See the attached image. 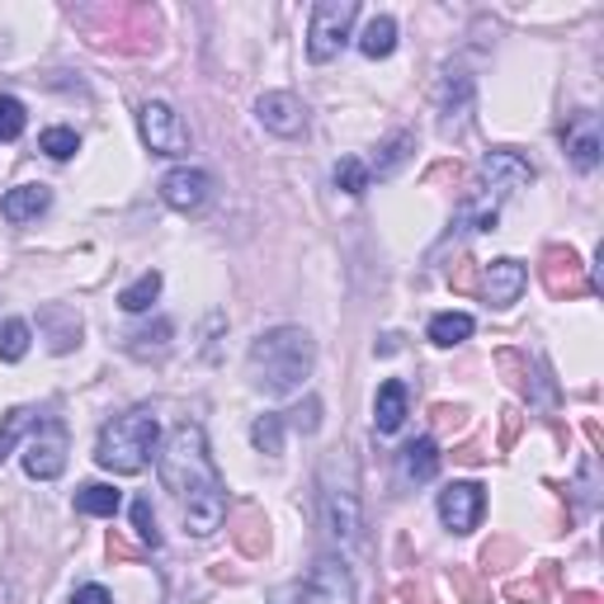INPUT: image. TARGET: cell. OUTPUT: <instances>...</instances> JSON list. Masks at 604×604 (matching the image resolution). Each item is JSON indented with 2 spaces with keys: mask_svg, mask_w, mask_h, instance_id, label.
Masks as SVG:
<instances>
[{
  "mask_svg": "<svg viewBox=\"0 0 604 604\" xmlns=\"http://www.w3.org/2000/svg\"><path fill=\"white\" fill-rule=\"evenodd\" d=\"M156 468H162L166 491L180 501V514H185L189 534L194 539L218 534L222 520H227V491H222V477H218V468H212V458H208L204 425H194V420L175 425L162 458H156Z\"/></svg>",
  "mask_w": 604,
  "mask_h": 604,
  "instance_id": "cell-1",
  "label": "cell"
},
{
  "mask_svg": "<svg viewBox=\"0 0 604 604\" xmlns=\"http://www.w3.org/2000/svg\"><path fill=\"white\" fill-rule=\"evenodd\" d=\"M316 364V345L302 326H274L251 345V383L270 397H289L308 383Z\"/></svg>",
  "mask_w": 604,
  "mask_h": 604,
  "instance_id": "cell-2",
  "label": "cell"
},
{
  "mask_svg": "<svg viewBox=\"0 0 604 604\" xmlns=\"http://www.w3.org/2000/svg\"><path fill=\"white\" fill-rule=\"evenodd\" d=\"M156 439H162V425H156V416L147 412V406H133V412L114 416V420L100 430V439H95V464H100L104 472L133 477V472H142V468L152 464Z\"/></svg>",
  "mask_w": 604,
  "mask_h": 604,
  "instance_id": "cell-3",
  "label": "cell"
},
{
  "mask_svg": "<svg viewBox=\"0 0 604 604\" xmlns=\"http://www.w3.org/2000/svg\"><path fill=\"white\" fill-rule=\"evenodd\" d=\"M322 514H326V534L335 543L354 548L364 539V506H360V487H354V468L345 464H331L322 468Z\"/></svg>",
  "mask_w": 604,
  "mask_h": 604,
  "instance_id": "cell-4",
  "label": "cell"
},
{
  "mask_svg": "<svg viewBox=\"0 0 604 604\" xmlns=\"http://www.w3.org/2000/svg\"><path fill=\"white\" fill-rule=\"evenodd\" d=\"M354 14H360L354 0H316L312 24H308V58L312 62L341 58V48L350 39V29H354Z\"/></svg>",
  "mask_w": 604,
  "mask_h": 604,
  "instance_id": "cell-5",
  "label": "cell"
},
{
  "mask_svg": "<svg viewBox=\"0 0 604 604\" xmlns=\"http://www.w3.org/2000/svg\"><path fill=\"white\" fill-rule=\"evenodd\" d=\"M137 128H142V142H147L156 156H185L189 142H194L189 128H185V118L175 114L166 100H147V104H142Z\"/></svg>",
  "mask_w": 604,
  "mask_h": 604,
  "instance_id": "cell-6",
  "label": "cell"
},
{
  "mask_svg": "<svg viewBox=\"0 0 604 604\" xmlns=\"http://www.w3.org/2000/svg\"><path fill=\"white\" fill-rule=\"evenodd\" d=\"M62 468H66V425L48 416L24 444V472L33 482H52V477H62Z\"/></svg>",
  "mask_w": 604,
  "mask_h": 604,
  "instance_id": "cell-7",
  "label": "cell"
},
{
  "mask_svg": "<svg viewBox=\"0 0 604 604\" xmlns=\"http://www.w3.org/2000/svg\"><path fill=\"white\" fill-rule=\"evenodd\" d=\"M302 604H354V576L341 558H316L302 585Z\"/></svg>",
  "mask_w": 604,
  "mask_h": 604,
  "instance_id": "cell-8",
  "label": "cell"
},
{
  "mask_svg": "<svg viewBox=\"0 0 604 604\" xmlns=\"http://www.w3.org/2000/svg\"><path fill=\"white\" fill-rule=\"evenodd\" d=\"M162 199H166V208L185 212V218L189 212H204L208 199H212V175L199 170V166H175L162 180Z\"/></svg>",
  "mask_w": 604,
  "mask_h": 604,
  "instance_id": "cell-9",
  "label": "cell"
},
{
  "mask_svg": "<svg viewBox=\"0 0 604 604\" xmlns=\"http://www.w3.org/2000/svg\"><path fill=\"white\" fill-rule=\"evenodd\" d=\"M482 175H487V194L496 204L510 199L514 189H524V185H534V166L524 162L520 152H510V147H496L482 156Z\"/></svg>",
  "mask_w": 604,
  "mask_h": 604,
  "instance_id": "cell-10",
  "label": "cell"
},
{
  "mask_svg": "<svg viewBox=\"0 0 604 604\" xmlns=\"http://www.w3.org/2000/svg\"><path fill=\"white\" fill-rule=\"evenodd\" d=\"M482 506H487V496L477 482H449L439 491V520L454 534H472L477 520H482Z\"/></svg>",
  "mask_w": 604,
  "mask_h": 604,
  "instance_id": "cell-11",
  "label": "cell"
},
{
  "mask_svg": "<svg viewBox=\"0 0 604 604\" xmlns=\"http://www.w3.org/2000/svg\"><path fill=\"white\" fill-rule=\"evenodd\" d=\"M562 147H566V162L576 170H595L600 166V152H604V137H600V114L591 110H576L562 128Z\"/></svg>",
  "mask_w": 604,
  "mask_h": 604,
  "instance_id": "cell-12",
  "label": "cell"
},
{
  "mask_svg": "<svg viewBox=\"0 0 604 604\" xmlns=\"http://www.w3.org/2000/svg\"><path fill=\"white\" fill-rule=\"evenodd\" d=\"M524 283H529V270H524L520 260L501 256V260L482 264V298L491 302V308H510V302H520Z\"/></svg>",
  "mask_w": 604,
  "mask_h": 604,
  "instance_id": "cell-13",
  "label": "cell"
},
{
  "mask_svg": "<svg viewBox=\"0 0 604 604\" xmlns=\"http://www.w3.org/2000/svg\"><path fill=\"white\" fill-rule=\"evenodd\" d=\"M256 118H260L270 133H279V137H298L302 128H308V110H302V100L289 95V91L260 95V100H256Z\"/></svg>",
  "mask_w": 604,
  "mask_h": 604,
  "instance_id": "cell-14",
  "label": "cell"
},
{
  "mask_svg": "<svg viewBox=\"0 0 604 604\" xmlns=\"http://www.w3.org/2000/svg\"><path fill=\"white\" fill-rule=\"evenodd\" d=\"M472 110V76L464 66H444V81H439V114H444V133H458L464 118Z\"/></svg>",
  "mask_w": 604,
  "mask_h": 604,
  "instance_id": "cell-15",
  "label": "cell"
},
{
  "mask_svg": "<svg viewBox=\"0 0 604 604\" xmlns=\"http://www.w3.org/2000/svg\"><path fill=\"white\" fill-rule=\"evenodd\" d=\"M543 260H548V264H543V283H548V293H553V298H576V293L591 289V283H585V274H581L576 251H562V246H553V251H548Z\"/></svg>",
  "mask_w": 604,
  "mask_h": 604,
  "instance_id": "cell-16",
  "label": "cell"
},
{
  "mask_svg": "<svg viewBox=\"0 0 604 604\" xmlns=\"http://www.w3.org/2000/svg\"><path fill=\"white\" fill-rule=\"evenodd\" d=\"M406 383L402 378H387L378 387V397H373V430L378 435H397L402 425H406Z\"/></svg>",
  "mask_w": 604,
  "mask_h": 604,
  "instance_id": "cell-17",
  "label": "cell"
},
{
  "mask_svg": "<svg viewBox=\"0 0 604 604\" xmlns=\"http://www.w3.org/2000/svg\"><path fill=\"white\" fill-rule=\"evenodd\" d=\"M52 208V189L48 185H14L6 199H0V212H6V222H33L39 212Z\"/></svg>",
  "mask_w": 604,
  "mask_h": 604,
  "instance_id": "cell-18",
  "label": "cell"
},
{
  "mask_svg": "<svg viewBox=\"0 0 604 604\" xmlns=\"http://www.w3.org/2000/svg\"><path fill=\"white\" fill-rule=\"evenodd\" d=\"M397 472H402V482H430V477L439 472V449H435V439H412L406 449L397 454Z\"/></svg>",
  "mask_w": 604,
  "mask_h": 604,
  "instance_id": "cell-19",
  "label": "cell"
},
{
  "mask_svg": "<svg viewBox=\"0 0 604 604\" xmlns=\"http://www.w3.org/2000/svg\"><path fill=\"white\" fill-rule=\"evenodd\" d=\"M232 539L246 558H260L270 548V529H264V514L256 506H237L232 510Z\"/></svg>",
  "mask_w": 604,
  "mask_h": 604,
  "instance_id": "cell-20",
  "label": "cell"
},
{
  "mask_svg": "<svg viewBox=\"0 0 604 604\" xmlns=\"http://www.w3.org/2000/svg\"><path fill=\"white\" fill-rule=\"evenodd\" d=\"M393 48H397V20L393 14H373L360 33V52L368 62H378V58H393Z\"/></svg>",
  "mask_w": 604,
  "mask_h": 604,
  "instance_id": "cell-21",
  "label": "cell"
},
{
  "mask_svg": "<svg viewBox=\"0 0 604 604\" xmlns=\"http://www.w3.org/2000/svg\"><path fill=\"white\" fill-rule=\"evenodd\" d=\"M118 506H123V491L104 487V482H85L76 491V510L81 514H95V520H110V514H118Z\"/></svg>",
  "mask_w": 604,
  "mask_h": 604,
  "instance_id": "cell-22",
  "label": "cell"
},
{
  "mask_svg": "<svg viewBox=\"0 0 604 604\" xmlns=\"http://www.w3.org/2000/svg\"><path fill=\"white\" fill-rule=\"evenodd\" d=\"M412 147H416V133H397V137H387L383 147H378V156H373V166H368V175H378V180H387V175H397V166L412 156Z\"/></svg>",
  "mask_w": 604,
  "mask_h": 604,
  "instance_id": "cell-23",
  "label": "cell"
},
{
  "mask_svg": "<svg viewBox=\"0 0 604 604\" xmlns=\"http://www.w3.org/2000/svg\"><path fill=\"white\" fill-rule=\"evenodd\" d=\"M472 335V316L468 312H439L435 322H430V341L439 350H454V345H464Z\"/></svg>",
  "mask_w": 604,
  "mask_h": 604,
  "instance_id": "cell-24",
  "label": "cell"
},
{
  "mask_svg": "<svg viewBox=\"0 0 604 604\" xmlns=\"http://www.w3.org/2000/svg\"><path fill=\"white\" fill-rule=\"evenodd\" d=\"M162 283H166L162 274H156V270H147V274L137 279V283H128V289L118 293V308H123V312H133V316H137V312H147L152 302L162 298Z\"/></svg>",
  "mask_w": 604,
  "mask_h": 604,
  "instance_id": "cell-25",
  "label": "cell"
},
{
  "mask_svg": "<svg viewBox=\"0 0 604 604\" xmlns=\"http://www.w3.org/2000/svg\"><path fill=\"white\" fill-rule=\"evenodd\" d=\"M33 345V331L29 322H20V316H10V322H0V360L6 364H20L24 354Z\"/></svg>",
  "mask_w": 604,
  "mask_h": 604,
  "instance_id": "cell-26",
  "label": "cell"
},
{
  "mask_svg": "<svg viewBox=\"0 0 604 604\" xmlns=\"http://www.w3.org/2000/svg\"><path fill=\"white\" fill-rule=\"evenodd\" d=\"M170 335H175V326L166 322H156V326H147V331H133L128 335V354H137V360H152V354H166V345H170Z\"/></svg>",
  "mask_w": 604,
  "mask_h": 604,
  "instance_id": "cell-27",
  "label": "cell"
},
{
  "mask_svg": "<svg viewBox=\"0 0 604 604\" xmlns=\"http://www.w3.org/2000/svg\"><path fill=\"white\" fill-rule=\"evenodd\" d=\"M368 185H373V175L360 156H341V162H335V189H345L350 199H360V194H368Z\"/></svg>",
  "mask_w": 604,
  "mask_h": 604,
  "instance_id": "cell-28",
  "label": "cell"
},
{
  "mask_svg": "<svg viewBox=\"0 0 604 604\" xmlns=\"http://www.w3.org/2000/svg\"><path fill=\"white\" fill-rule=\"evenodd\" d=\"M251 444H256V454L279 458V454H283V416H256Z\"/></svg>",
  "mask_w": 604,
  "mask_h": 604,
  "instance_id": "cell-29",
  "label": "cell"
},
{
  "mask_svg": "<svg viewBox=\"0 0 604 604\" xmlns=\"http://www.w3.org/2000/svg\"><path fill=\"white\" fill-rule=\"evenodd\" d=\"M39 147L52 156V162H71V156L81 152V137H76V128H48L39 137Z\"/></svg>",
  "mask_w": 604,
  "mask_h": 604,
  "instance_id": "cell-30",
  "label": "cell"
},
{
  "mask_svg": "<svg viewBox=\"0 0 604 604\" xmlns=\"http://www.w3.org/2000/svg\"><path fill=\"white\" fill-rule=\"evenodd\" d=\"M29 420H39L29 412V406H14V412L6 416V425H0V464L10 458V449H14V439H20L24 430H29Z\"/></svg>",
  "mask_w": 604,
  "mask_h": 604,
  "instance_id": "cell-31",
  "label": "cell"
},
{
  "mask_svg": "<svg viewBox=\"0 0 604 604\" xmlns=\"http://www.w3.org/2000/svg\"><path fill=\"white\" fill-rule=\"evenodd\" d=\"M24 123H29L24 104L14 100V95H0V142H14V137L24 133Z\"/></svg>",
  "mask_w": 604,
  "mask_h": 604,
  "instance_id": "cell-32",
  "label": "cell"
},
{
  "mask_svg": "<svg viewBox=\"0 0 604 604\" xmlns=\"http://www.w3.org/2000/svg\"><path fill=\"white\" fill-rule=\"evenodd\" d=\"M133 529L142 548H162V529H156V514H152V501L142 496V501H133Z\"/></svg>",
  "mask_w": 604,
  "mask_h": 604,
  "instance_id": "cell-33",
  "label": "cell"
},
{
  "mask_svg": "<svg viewBox=\"0 0 604 604\" xmlns=\"http://www.w3.org/2000/svg\"><path fill=\"white\" fill-rule=\"evenodd\" d=\"M576 491H581V506H585V510H595V506H600V487H595V454H585L581 477H576Z\"/></svg>",
  "mask_w": 604,
  "mask_h": 604,
  "instance_id": "cell-34",
  "label": "cell"
},
{
  "mask_svg": "<svg viewBox=\"0 0 604 604\" xmlns=\"http://www.w3.org/2000/svg\"><path fill=\"white\" fill-rule=\"evenodd\" d=\"M293 425H298L302 435H316V425H322V402H316V397L302 402L298 412H293Z\"/></svg>",
  "mask_w": 604,
  "mask_h": 604,
  "instance_id": "cell-35",
  "label": "cell"
},
{
  "mask_svg": "<svg viewBox=\"0 0 604 604\" xmlns=\"http://www.w3.org/2000/svg\"><path fill=\"white\" fill-rule=\"evenodd\" d=\"M472 270H477V264H472V260H458V270L449 274V283H454V289H458V293H472V289H477V279H472Z\"/></svg>",
  "mask_w": 604,
  "mask_h": 604,
  "instance_id": "cell-36",
  "label": "cell"
},
{
  "mask_svg": "<svg viewBox=\"0 0 604 604\" xmlns=\"http://www.w3.org/2000/svg\"><path fill=\"white\" fill-rule=\"evenodd\" d=\"M71 604H114V595L104 591V585H81V591L71 595Z\"/></svg>",
  "mask_w": 604,
  "mask_h": 604,
  "instance_id": "cell-37",
  "label": "cell"
},
{
  "mask_svg": "<svg viewBox=\"0 0 604 604\" xmlns=\"http://www.w3.org/2000/svg\"><path fill=\"white\" fill-rule=\"evenodd\" d=\"M510 595H514V600H534V604H543V585H539V581H529V585L520 581V585H510Z\"/></svg>",
  "mask_w": 604,
  "mask_h": 604,
  "instance_id": "cell-38",
  "label": "cell"
},
{
  "mask_svg": "<svg viewBox=\"0 0 604 604\" xmlns=\"http://www.w3.org/2000/svg\"><path fill=\"white\" fill-rule=\"evenodd\" d=\"M378 354H397V335H383V341H378Z\"/></svg>",
  "mask_w": 604,
  "mask_h": 604,
  "instance_id": "cell-39",
  "label": "cell"
},
{
  "mask_svg": "<svg viewBox=\"0 0 604 604\" xmlns=\"http://www.w3.org/2000/svg\"><path fill=\"white\" fill-rule=\"evenodd\" d=\"M572 604H600V600H595V595H576Z\"/></svg>",
  "mask_w": 604,
  "mask_h": 604,
  "instance_id": "cell-40",
  "label": "cell"
},
{
  "mask_svg": "<svg viewBox=\"0 0 604 604\" xmlns=\"http://www.w3.org/2000/svg\"><path fill=\"white\" fill-rule=\"evenodd\" d=\"M274 604H289V600H274Z\"/></svg>",
  "mask_w": 604,
  "mask_h": 604,
  "instance_id": "cell-41",
  "label": "cell"
}]
</instances>
